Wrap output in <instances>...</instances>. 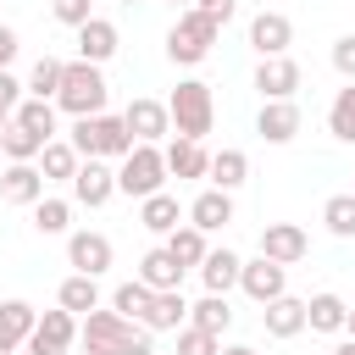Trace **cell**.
I'll list each match as a JSON object with an SVG mask.
<instances>
[{
	"label": "cell",
	"instance_id": "obj_37",
	"mask_svg": "<svg viewBox=\"0 0 355 355\" xmlns=\"http://www.w3.org/2000/svg\"><path fill=\"white\" fill-rule=\"evenodd\" d=\"M322 222H327L333 239H355V194H333L322 205Z\"/></svg>",
	"mask_w": 355,
	"mask_h": 355
},
{
	"label": "cell",
	"instance_id": "obj_43",
	"mask_svg": "<svg viewBox=\"0 0 355 355\" xmlns=\"http://www.w3.org/2000/svg\"><path fill=\"white\" fill-rule=\"evenodd\" d=\"M194 11H200V17H211L216 28H227V22H233V11H239V0H194Z\"/></svg>",
	"mask_w": 355,
	"mask_h": 355
},
{
	"label": "cell",
	"instance_id": "obj_33",
	"mask_svg": "<svg viewBox=\"0 0 355 355\" xmlns=\"http://www.w3.org/2000/svg\"><path fill=\"white\" fill-rule=\"evenodd\" d=\"M11 122H22L33 139H44V144H50V139H55V100H33V94H28V100L17 105V116H11Z\"/></svg>",
	"mask_w": 355,
	"mask_h": 355
},
{
	"label": "cell",
	"instance_id": "obj_49",
	"mask_svg": "<svg viewBox=\"0 0 355 355\" xmlns=\"http://www.w3.org/2000/svg\"><path fill=\"white\" fill-rule=\"evenodd\" d=\"M327 355H338V349H327Z\"/></svg>",
	"mask_w": 355,
	"mask_h": 355
},
{
	"label": "cell",
	"instance_id": "obj_35",
	"mask_svg": "<svg viewBox=\"0 0 355 355\" xmlns=\"http://www.w3.org/2000/svg\"><path fill=\"white\" fill-rule=\"evenodd\" d=\"M0 155H6V161H39V155H44V139H33L22 122H6V128H0Z\"/></svg>",
	"mask_w": 355,
	"mask_h": 355
},
{
	"label": "cell",
	"instance_id": "obj_38",
	"mask_svg": "<svg viewBox=\"0 0 355 355\" xmlns=\"http://www.w3.org/2000/svg\"><path fill=\"white\" fill-rule=\"evenodd\" d=\"M33 227H39L44 239L67 233V227H72V205H67V200H39V205H33Z\"/></svg>",
	"mask_w": 355,
	"mask_h": 355
},
{
	"label": "cell",
	"instance_id": "obj_50",
	"mask_svg": "<svg viewBox=\"0 0 355 355\" xmlns=\"http://www.w3.org/2000/svg\"><path fill=\"white\" fill-rule=\"evenodd\" d=\"M172 6H178V0H172ZM189 6H194V0H189Z\"/></svg>",
	"mask_w": 355,
	"mask_h": 355
},
{
	"label": "cell",
	"instance_id": "obj_24",
	"mask_svg": "<svg viewBox=\"0 0 355 355\" xmlns=\"http://www.w3.org/2000/svg\"><path fill=\"white\" fill-rule=\"evenodd\" d=\"M166 172H172V178H205V172H211L205 144H194V139H172V144H166Z\"/></svg>",
	"mask_w": 355,
	"mask_h": 355
},
{
	"label": "cell",
	"instance_id": "obj_13",
	"mask_svg": "<svg viewBox=\"0 0 355 355\" xmlns=\"http://www.w3.org/2000/svg\"><path fill=\"white\" fill-rule=\"evenodd\" d=\"M116 50H122V33H116V22H105V17H89V22L78 28V61H89V67H105Z\"/></svg>",
	"mask_w": 355,
	"mask_h": 355
},
{
	"label": "cell",
	"instance_id": "obj_3",
	"mask_svg": "<svg viewBox=\"0 0 355 355\" xmlns=\"http://www.w3.org/2000/svg\"><path fill=\"white\" fill-rule=\"evenodd\" d=\"M72 150H78L83 161H128V155H133V133H128V122L111 116V111L78 116V122H72Z\"/></svg>",
	"mask_w": 355,
	"mask_h": 355
},
{
	"label": "cell",
	"instance_id": "obj_47",
	"mask_svg": "<svg viewBox=\"0 0 355 355\" xmlns=\"http://www.w3.org/2000/svg\"><path fill=\"white\" fill-rule=\"evenodd\" d=\"M0 178H6V155H0Z\"/></svg>",
	"mask_w": 355,
	"mask_h": 355
},
{
	"label": "cell",
	"instance_id": "obj_5",
	"mask_svg": "<svg viewBox=\"0 0 355 355\" xmlns=\"http://www.w3.org/2000/svg\"><path fill=\"white\" fill-rule=\"evenodd\" d=\"M166 150L161 144H133V155L116 166V194H133V200H150L166 189Z\"/></svg>",
	"mask_w": 355,
	"mask_h": 355
},
{
	"label": "cell",
	"instance_id": "obj_8",
	"mask_svg": "<svg viewBox=\"0 0 355 355\" xmlns=\"http://www.w3.org/2000/svg\"><path fill=\"white\" fill-rule=\"evenodd\" d=\"M261 255L277 261V266H300V261L311 255V239H305L300 222H266V227H261Z\"/></svg>",
	"mask_w": 355,
	"mask_h": 355
},
{
	"label": "cell",
	"instance_id": "obj_51",
	"mask_svg": "<svg viewBox=\"0 0 355 355\" xmlns=\"http://www.w3.org/2000/svg\"><path fill=\"white\" fill-rule=\"evenodd\" d=\"M349 194H355V189H349Z\"/></svg>",
	"mask_w": 355,
	"mask_h": 355
},
{
	"label": "cell",
	"instance_id": "obj_11",
	"mask_svg": "<svg viewBox=\"0 0 355 355\" xmlns=\"http://www.w3.org/2000/svg\"><path fill=\"white\" fill-rule=\"evenodd\" d=\"M288 44H294V22L283 17V11H255L250 17V50L266 61V55H288Z\"/></svg>",
	"mask_w": 355,
	"mask_h": 355
},
{
	"label": "cell",
	"instance_id": "obj_15",
	"mask_svg": "<svg viewBox=\"0 0 355 355\" xmlns=\"http://www.w3.org/2000/svg\"><path fill=\"white\" fill-rule=\"evenodd\" d=\"M111 194H116V166H105V161H83L78 178H72V200L89 205V211H100Z\"/></svg>",
	"mask_w": 355,
	"mask_h": 355
},
{
	"label": "cell",
	"instance_id": "obj_2",
	"mask_svg": "<svg viewBox=\"0 0 355 355\" xmlns=\"http://www.w3.org/2000/svg\"><path fill=\"white\" fill-rule=\"evenodd\" d=\"M166 111H172V139L205 144V133L216 128V100H211V83H200V78H183L166 94Z\"/></svg>",
	"mask_w": 355,
	"mask_h": 355
},
{
	"label": "cell",
	"instance_id": "obj_21",
	"mask_svg": "<svg viewBox=\"0 0 355 355\" xmlns=\"http://www.w3.org/2000/svg\"><path fill=\"white\" fill-rule=\"evenodd\" d=\"M344 322H349V305H344L338 294L322 288V294L305 300V327H311V333H344Z\"/></svg>",
	"mask_w": 355,
	"mask_h": 355
},
{
	"label": "cell",
	"instance_id": "obj_42",
	"mask_svg": "<svg viewBox=\"0 0 355 355\" xmlns=\"http://www.w3.org/2000/svg\"><path fill=\"white\" fill-rule=\"evenodd\" d=\"M333 67L344 72V83H355V33H344V39H333Z\"/></svg>",
	"mask_w": 355,
	"mask_h": 355
},
{
	"label": "cell",
	"instance_id": "obj_36",
	"mask_svg": "<svg viewBox=\"0 0 355 355\" xmlns=\"http://www.w3.org/2000/svg\"><path fill=\"white\" fill-rule=\"evenodd\" d=\"M61 72H67V61L39 55L33 72H28V94H33V100H55V94H61Z\"/></svg>",
	"mask_w": 355,
	"mask_h": 355
},
{
	"label": "cell",
	"instance_id": "obj_22",
	"mask_svg": "<svg viewBox=\"0 0 355 355\" xmlns=\"http://www.w3.org/2000/svg\"><path fill=\"white\" fill-rule=\"evenodd\" d=\"M261 322H266V333H272V338H294V333H305V300L283 294V300L261 305Z\"/></svg>",
	"mask_w": 355,
	"mask_h": 355
},
{
	"label": "cell",
	"instance_id": "obj_26",
	"mask_svg": "<svg viewBox=\"0 0 355 355\" xmlns=\"http://www.w3.org/2000/svg\"><path fill=\"white\" fill-rule=\"evenodd\" d=\"M55 305H61V311H72V316H89V311H100V277H83V272H72V277L61 283Z\"/></svg>",
	"mask_w": 355,
	"mask_h": 355
},
{
	"label": "cell",
	"instance_id": "obj_16",
	"mask_svg": "<svg viewBox=\"0 0 355 355\" xmlns=\"http://www.w3.org/2000/svg\"><path fill=\"white\" fill-rule=\"evenodd\" d=\"M39 327V311L28 300H0V355H17Z\"/></svg>",
	"mask_w": 355,
	"mask_h": 355
},
{
	"label": "cell",
	"instance_id": "obj_34",
	"mask_svg": "<svg viewBox=\"0 0 355 355\" xmlns=\"http://www.w3.org/2000/svg\"><path fill=\"white\" fill-rule=\"evenodd\" d=\"M327 133H333L338 144H355V83H344V89L333 94V105H327Z\"/></svg>",
	"mask_w": 355,
	"mask_h": 355
},
{
	"label": "cell",
	"instance_id": "obj_4",
	"mask_svg": "<svg viewBox=\"0 0 355 355\" xmlns=\"http://www.w3.org/2000/svg\"><path fill=\"white\" fill-rule=\"evenodd\" d=\"M105 100H111V89H105L100 67H89V61H67V72H61V94H55V111H67V116L78 122V116H100Z\"/></svg>",
	"mask_w": 355,
	"mask_h": 355
},
{
	"label": "cell",
	"instance_id": "obj_31",
	"mask_svg": "<svg viewBox=\"0 0 355 355\" xmlns=\"http://www.w3.org/2000/svg\"><path fill=\"white\" fill-rule=\"evenodd\" d=\"M150 305H155V288H144L139 277H133V283H116V294H111V311L128 316V322H139V327H144Z\"/></svg>",
	"mask_w": 355,
	"mask_h": 355
},
{
	"label": "cell",
	"instance_id": "obj_32",
	"mask_svg": "<svg viewBox=\"0 0 355 355\" xmlns=\"http://www.w3.org/2000/svg\"><path fill=\"white\" fill-rule=\"evenodd\" d=\"M189 327H205V333H227L233 327V305H227V294H205L200 305H189Z\"/></svg>",
	"mask_w": 355,
	"mask_h": 355
},
{
	"label": "cell",
	"instance_id": "obj_18",
	"mask_svg": "<svg viewBox=\"0 0 355 355\" xmlns=\"http://www.w3.org/2000/svg\"><path fill=\"white\" fill-rule=\"evenodd\" d=\"M139 283H144V288H155V294H166V288H183V266H178V255H172L166 244L144 250V261H139Z\"/></svg>",
	"mask_w": 355,
	"mask_h": 355
},
{
	"label": "cell",
	"instance_id": "obj_20",
	"mask_svg": "<svg viewBox=\"0 0 355 355\" xmlns=\"http://www.w3.org/2000/svg\"><path fill=\"white\" fill-rule=\"evenodd\" d=\"M139 222H144L150 233H161V239H166V233H178V227H183V205H178V194H166V189H161V194L139 200Z\"/></svg>",
	"mask_w": 355,
	"mask_h": 355
},
{
	"label": "cell",
	"instance_id": "obj_23",
	"mask_svg": "<svg viewBox=\"0 0 355 355\" xmlns=\"http://www.w3.org/2000/svg\"><path fill=\"white\" fill-rule=\"evenodd\" d=\"M78 166H83V155L72 150V139H50V144H44V155H39L44 183H72V178H78Z\"/></svg>",
	"mask_w": 355,
	"mask_h": 355
},
{
	"label": "cell",
	"instance_id": "obj_14",
	"mask_svg": "<svg viewBox=\"0 0 355 355\" xmlns=\"http://www.w3.org/2000/svg\"><path fill=\"white\" fill-rule=\"evenodd\" d=\"M255 89H261V100H294V89H300V61H294V55H266V61L255 67Z\"/></svg>",
	"mask_w": 355,
	"mask_h": 355
},
{
	"label": "cell",
	"instance_id": "obj_28",
	"mask_svg": "<svg viewBox=\"0 0 355 355\" xmlns=\"http://www.w3.org/2000/svg\"><path fill=\"white\" fill-rule=\"evenodd\" d=\"M183 316H189L183 288H166V294H155V305H150L144 327H150V333H178V327H183Z\"/></svg>",
	"mask_w": 355,
	"mask_h": 355
},
{
	"label": "cell",
	"instance_id": "obj_12",
	"mask_svg": "<svg viewBox=\"0 0 355 355\" xmlns=\"http://www.w3.org/2000/svg\"><path fill=\"white\" fill-rule=\"evenodd\" d=\"M0 200H6V205H39V200H44V172H39V161H6Z\"/></svg>",
	"mask_w": 355,
	"mask_h": 355
},
{
	"label": "cell",
	"instance_id": "obj_29",
	"mask_svg": "<svg viewBox=\"0 0 355 355\" xmlns=\"http://www.w3.org/2000/svg\"><path fill=\"white\" fill-rule=\"evenodd\" d=\"M205 178H211V189H227V194H233V189L250 178V155H244V150H216Z\"/></svg>",
	"mask_w": 355,
	"mask_h": 355
},
{
	"label": "cell",
	"instance_id": "obj_19",
	"mask_svg": "<svg viewBox=\"0 0 355 355\" xmlns=\"http://www.w3.org/2000/svg\"><path fill=\"white\" fill-rule=\"evenodd\" d=\"M189 222H194L200 233L227 227V222H233V194H227V189H200L194 205H189Z\"/></svg>",
	"mask_w": 355,
	"mask_h": 355
},
{
	"label": "cell",
	"instance_id": "obj_25",
	"mask_svg": "<svg viewBox=\"0 0 355 355\" xmlns=\"http://www.w3.org/2000/svg\"><path fill=\"white\" fill-rule=\"evenodd\" d=\"M239 272H244V261H239L233 250H211V255H205V266H200L205 294H227V288H239Z\"/></svg>",
	"mask_w": 355,
	"mask_h": 355
},
{
	"label": "cell",
	"instance_id": "obj_1",
	"mask_svg": "<svg viewBox=\"0 0 355 355\" xmlns=\"http://www.w3.org/2000/svg\"><path fill=\"white\" fill-rule=\"evenodd\" d=\"M78 338H83L89 355H155L150 327H139V322H128V316H116V311H89Z\"/></svg>",
	"mask_w": 355,
	"mask_h": 355
},
{
	"label": "cell",
	"instance_id": "obj_10",
	"mask_svg": "<svg viewBox=\"0 0 355 355\" xmlns=\"http://www.w3.org/2000/svg\"><path fill=\"white\" fill-rule=\"evenodd\" d=\"M111 239L105 233H94V227H83V233H67V266L72 272H83V277H100L105 266H111Z\"/></svg>",
	"mask_w": 355,
	"mask_h": 355
},
{
	"label": "cell",
	"instance_id": "obj_40",
	"mask_svg": "<svg viewBox=\"0 0 355 355\" xmlns=\"http://www.w3.org/2000/svg\"><path fill=\"white\" fill-rule=\"evenodd\" d=\"M50 17H55L61 28H83V22L94 17V0H50Z\"/></svg>",
	"mask_w": 355,
	"mask_h": 355
},
{
	"label": "cell",
	"instance_id": "obj_6",
	"mask_svg": "<svg viewBox=\"0 0 355 355\" xmlns=\"http://www.w3.org/2000/svg\"><path fill=\"white\" fill-rule=\"evenodd\" d=\"M216 33H222V28H216L211 17H200V11L189 6V11H183V17L172 22V28H166V55H172L178 67H200V61L211 55Z\"/></svg>",
	"mask_w": 355,
	"mask_h": 355
},
{
	"label": "cell",
	"instance_id": "obj_48",
	"mask_svg": "<svg viewBox=\"0 0 355 355\" xmlns=\"http://www.w3.org/2000/svg\"><path fill=\"white\" fill-rule=\"evenodd\" d=\"M122 6H139V0H122Z\"/></svg>",
	"mask_w": 355,
	"mask_h": 355
},
{
	"label": "cell",
	"instance_id": "obj_7",
	"mask_svg": "<svg viewBox=\"0 0 355 355\" xmlns=\"http://www.w3.org/2000/svg\"><path fill=\"white\" fill-rule=\"evenodd\" d=\"M122 122H128L133 144H161V139L172 133V111H166V100H150V94H133L128 111H122Z\"/></svg>",
	"mask_w": 355,
	"mask_h": 355
},
{
	"label": "cell",
	"instance_id": "obj_9",
	"mask_svg": "<svg viewBox=\"0 0 355 355\" xmlns=\"http://www.w3.org/2000/svg\"><path fill=\"white\" fill-rule=\"evenodd\" d=\"M239 288H244L255 305H272V300H283V294H288V266H277V261L255 255V261H244V272H239Z\"/></svg>",
	"mask_w": 355,
	"mask_h": 355
},
{
	"label": "cell",
	"instance_id": "obj_46",
	"mask_svg": "<svg viewBox=\"0 0 355 355\" xmlns=\"http://www.w3.org/2000/svg\"><path fill=\"white\" fill-rule=\"evenodd\" d=\"M344 333H349V338H355V311H349V322H344Z\"/></svg>",
	"mask_w": 355,
	"mask_h": 355
},
{
	"label": "cell",
	"instance_id": "obj_17",
	"mask_svg": "<svg viewBox=\"0 0 355 355\" xmlns=\"http://www.w3.org/2000/svg\"><path fill=\"white\" fill-rule=\"evenodd\" d=\"M255 133H261L266 144H288V139L300 133V105H294V100H261Z\"/></svg>",
	"mask_w": 355,
	"mask_h": 355
},
{
	"label": "cell",
	"instance_id": "obj_41",
	"mask_svg": "<svg viewBox=\"0 0 355 355\" xmlns=\"http://www.w3.org/2000/svg\"><path fill=\"white\" fill-rule=\"evenodd\" d=\"M22 89H28V83H17L11 72H0V128L17 116V105H22Z\"/></svg>",
	"mask_w": 355,
	"mask_h": 355
},
{
	"label": "cell",
	"instance_id": "obj_39",
	"mask_svg": "<svg viewBox=\"0 0 355 355\" xmlns=\"http://www.w3.org/2000/svg\"><path fill=\"white\" fill-rule=\"evenodd\" d=\"M178 355H222V338L205 327H178Z\"/></svg>",
	"mask_w": 355,
	"mask_h": 355
},
{
	"label": "cell",
	"instance_id": "obj_30",
	"mask_svg": "<svg viewBox=\"0 0 355 355\" xmlns=\"http://www.w3.org/2000/svg\"><path fill=\"white\" fill-rule=\"evenodd\" d=\"M166 250L178 255L183 272H189V266H205V255H211V244H205V233H200L194 222H183L178 233H166Z\"/></svg>",
	"mask_w": 355,
	"mask_h": 355
},
{
	"label": "cell",
	"instance_id": "obj_45",
	"mask_svg": "<svg viewBox=\"0 0 355 355\" xmlns=\"http://www.w3.org/2000/svg\"><path fill=\"white\" fill-rule=\"evenodd\" d=\"M338 355H355V338H344V344H338Z\"/></svg>",
	"mask_w": 355,
	"mask_h": 355
},
{
	"label": "cell",
	"instance_id": "obj_44",
	"mask_svg": "<svg viewBox=\"0 0 355 355\" xmlns=\"http://www.w3.org/2000/svg\"><path fill=\"white\" fill-rule=\"evenodd\" d=\"M222 355H255V349H250V344H227Z\"/></svg>",
	"mask_w": 355,
	"mask_h": 355
},
{
	"label": "cell",
	"instance_id": "obj_27",
	"mask_svg": "<svg viewBox=\"0 0 355 355\" xmlns=\"http://www.w3.org/2000/svg\"><path fill=\"white\" fill-rule=\"evenodd\" d=\"M78 333H83V327H78V316H72V311H61V305H55V311H44V316H39V327H33V338H39V344H50V349H61V355L72 349V338H78Z\"/></svg>",
	"mask_w": 355,
	"mask_h": 355
}]
</instances>
